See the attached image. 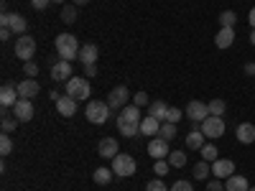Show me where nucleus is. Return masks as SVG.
Returning <instances> with one entry per match:
<instances>
[{"label": "nucleus", "mask_w": 255, "mask_h": 191, "mask_svg": "<svg viewBox=\"0 0 255 191\" xmlns=\"http://www.w3.org/2000/svg\"><path fill=\"white\" fill-rule=\"evenodd\" d=\"M79 49L82 46L77 44V36H72V33H59L56 36V51L64 61H74L79 56Z\"/></svg>", "instance_id": "f257e3e1"}, {"label": "nucleus", "mask_w": 255, "mask_h": 191, "mask_svg": "<svg viewBox=\"0 0 255 191\" xmlns=\"http://www.w3.org/2000/svg\"><path fill=\"white\" fill-rule=\"evenodd\" d=\"M84 117H87L92 125H105L108 117H110V104L100 102V99H92V102H87V107H84Z\"/></svg>", "instance_id": "f03ea898"}, {"label": "nucleus", "mask_w": 255, "mask_h": 191, "mask_svg": "<svg viewBox=\"0 0 255 191\" xmlns=\"http://www.w3.org/2000/svg\"><path fill=\"white\" fill-rule=\"evenodd\" d=\"M135 158L133 156H128V153H118L115 158H113V174L118 176V179H128V176H133L135 174Z\"/></svg>", "instance_id": "7ed1b4c3"}, {"label": "nucleus", "mask_w": 255, "mask_h": 191, "mask_svg": "<svg viewBox=\"0 0 255 191\" xmlns=\"http://www.w3.org/2000/svg\"><path fill=\"white\" fill-rule=\"evenodd\" d=\"M67 95L74 97L77 102L79 99H87L90 97V82H87V77H72L67 82Z\"/></svg>", "instance_id": "20e7f679"}, {"label": "nucleus", "mask_w": 255, "mask_h": 191, "mask_svg": "<svg viewBox=\"0 0 255 191\" xmlns=\"http://www.w3.org/2000/svg\"><path fill=\"white\" fill-rule=\"evenodd\" d=\"M199 130L204 133V138H222L225 135V120L222 117H217V115H209L202 125H199Z\"/></svg>", "instance_id": "39448f33"}, {"label": "nucleus", "mask_w": 255, "mask_h": 191, "mask_svg": "<svg viewBox=\"0 0 255 191\" xmlns=\"http://www.w3.org/2000/svg\"><path fill=\"white\" fill-rule=\"evenodd\" d=\"M15 56L23 61H31L36 56V38L33 36H18L15 38Z\"/></svg>", "instance_id": "423d86ee"}, {"label": "nucleus", "mask_w": 255, "mask_h": 191, "mask_svg": "<svg viewBox=\"0 0 255 191\" xmlns=\"http://www.w3.org/2000/svg\"><path fill=\"white\" fill-rule=\"evenodd\" d=\"M186 117L191 120V122H204L207 117H209V104L207 102H199V99H191L189 104H186Z\"/></svg>", "instance_id": "0eeeda50"}, {"label": "nucleus", "mask_w": 255, "mask_h": 191, "mask_svg": "<svg viewBox=\"0 0 255 191\" xmlns=\"http://www.w3.org/2000/svg\"><path fill=\"white\" fill-rule=\"evenodd\" d=\"M128 99H130V92H128V87L125 84H120V87H115L110 95H108V104H110V110H123L125 104H128Z\"/></svg>", "instance_id": "6e6552de"}, {"label": "nucleus", "mask_w": 255, "mask_h": 191, "mask_svg": "<svg viewBox=\"0 0 255 191\" xmlns=\"http://www.w3.org/2000/svg\"><path fill=\"white\" fill-rule=\"evenodd\" d=\"M232 174H235V163H232L230 158L212 161V176H215V179H230Z\"/></svg>", "instance_id": "1a4fd4ad"}, {"label": "nucleus", "mask_w": 255, "mask_h": 191, "mask_svg": "<svg viewBox=\"0 0 255 191\" xmlns=\"http://www.w3.org/2000/svg\"><path fill=\"white\" fill-rule=\"evenodd\" d=\"M168 140H163V138H153L151 143H148V156L151 158H156V161H161V158H168Z\"/></svg>", "instance_id": "9d476101"}, {"label": "nucleus", "mask_w": 255, "mask_h": 191, "mask_svg": "<svg viewBox=\"0 0 255 191\" xmlns=\"http://www.w3.org/2000/svg\"><path fill=\"white\" fill-rule=\"evenodd\" d=\"M51 79L54 82H69L72 79V61H56L51 67Z\"/></svg>", "instance_id": "9b49d317"}, {"label": "nucleus", "mask_w": 255, "mask_h": 191, "mask_svg": "<svg viewBox=\"0 0 255 191\" xmlns=\"http://www.w3.org/2000/svg\"><path fill=\"white\" fill-rule=\"evenodd\" d=\"M56 110H59L61 117H72V115L77 112V99L69 97V95H61V97L56 99Z\"/></svg>", "instance_id": "f8f14e48"}, {"label": "nucleus", "mask_w": 255, "mask_h": 191, "mask_svg": "<svg viewBox=\"0 0 255 191\" xmlns=\"http://www.w3.org/2000/svg\"><path fill=\"white\" fill-rule=\"evenodd\" d=\"M97 153L100 158H115L120 151H118V140L115 138H102L100 145H97Z\"/></svg>", "instance_id": "ddd939ff"}, {"label": "nucleus", "mask_w": 255, "mask_h": 191, "mask_svg": "<svg viewBox=\"0 0 255 191\" xmlns=\"http://www.w3.org/2000/svg\"><path fill=\"white\" fill-rule=\"evenodd\" d=\"M15 117L20 120V122H28L31 117H33V104H31V99H20L18 97V102H15Z\"/></svg>", "instance_id": "4468645a"}, {"label": "nucleus", "mask_w": 255, "mask_h": 191, "mask_svg": "<svg viewBox=\"0 0 255 191\" xmlns=\"http://www.w3.org/2000/svg\"><path fill=\"white\" fill-rule=\"evenodd\" d=\"M38 82L36 79H23V82H20L18 84V97L20 99H31V97H36L38 95Z\"/></svg>", "instance_id": "2eb2a0df"}, {"label": "nucleus", "mask_w": 255, "mask_h": 191, "mask_svg": "<svg viewBox=\"0 0 255 191\" xmlns=\"http://www.w3.org/2000/svg\"><path fill=\"white\" fill-rule=\"evenodd\" d=\"M235 44V28H220L215 36V46L217 49H230Z\"/></svg>", "instance_id": "dca6fc26"}, {"label": "nucleus", "mask_w": 255, "mask_h": 191, "mask_svg": "<svg viewBox=\"0 0 255 191\" xmlns=\"http://www.w3.org/2000/svg\"><path fill=\"white\" fill-rule=\"evenodd\" d=\"M97 56H100V49H97L95 44H84V46L79 49L77 61H82V67H84V64H97Z\"/></svg>", "instance_id": "f3484780"}, {"label": "nucleus", "mask_w": 255, "mask_h": 191, "mask_svg": "<svg viewBox=\"0 0 255 191\" xmlns=\"http://www.w3.org/2000/svg\"><path fill=\"white\" fill-rule=\"evenodd\" d=\"M158 130H161V120H156V117H151V115H145V117L140 120V133H143V135L156 138Z\"/></svg>", "instance_id": "a211bd4d"}, {"label": "nucleus", "mask_w": 255, "mask_h": 191, "mask_svg": "<svg viewBox=\"0 0 255 191\" xmlns=\"http://www.w3.org/2000/svg\"><path fill=\"white\" fill-rule=\"evenodd\" d=\"M235 135H238V140H240L243 145L255 143V125H253V122H243V125H238Z\"/></svg>", "instance_id": "6ab92c4d"}, {"label": "nucleus", "mask_w": 255, "mask_h": 191, "mask_svg": "<svg viewBox=\"0 0 255 191\" xmlns=\"http://www.w3.org/2000/svg\"><path fill=\"white\" fill-rule=\"evenodd\" d=\"M225 191H250V184L245 176L232 174L230 179H225Z\"/></svg>", "instance_id": "aec40b11"}, {"label": "nucleus", "mask_w": 255, "mask_h": 191, "mask_svg": "<svg viewBox=\"0 0 255 191\" xmlns=\"http://www.w3.org/2000/svg\"><path fill=\"white\" fill-rule=\"evenodd\" d=\"M18 97V87H10V84H5L3 90H0V104H3V110H8V107H15V99Z\"/></svg>", "instance_id": "412c9836"}, {"label": "nucleus", "mask_w": 255, "mask_h": 191, "mask_svg": "<svg viewBox=\"0 0 255 191\" xmlns=\"http://www.w3.org/2000/svg\"><path fill=\"white\" fill-rule=\"evenodd\" d=\"M118 120H123V122H140L143 117H140V107L138 104H125V107L120 110V115H118Z\"/></svg>", "instance_id": "4be33fe9"}, {"label": "nucleus", "mask_w": 255, "mask_h": 191, "mask_svg": "<svg viewBox=\"0 0 255 191\" xmlns=\"http://www.w3.org/2000/svg\"><path fill=\"white\" fill-rule=\"evenodd\" d=\"M15 36H23L26 33V28H28V20L23 18V15H20V13H13L10 15V26H8Z\"/></svg>", "instance_id": "5701e85b"}, {"label": "nucleus", "mask_w": 255, "mask_h": 191, "mask_svg": "<svg viewBox=\"0 0 255 191\" xmlns=\"http://www.w3.org/2000/svg\"><path fill=\"white\" fill-rule=\"evenodd\" d=\"M166 112H168V104L163 99H156V102L148 104V115L156 117V120H166Z\"/></svg>", "instance_id": "b1692460"}, {"label": "nucleus", "mask_w": 255, "mask_h": 191, "mask_svg": "<svg viewBox=\"0 0 255 191\" xmlns=\"http://www.w3.org/2000/svg\"><path fill=\"white\" fill-rule=\"evenodd\" d=\"M118 130H120L123 138H135L140 133V122H123V120H118Z\"/></svg>", "instance_id": "393cba45"}, {"label": "nucleus", "mask_w": 255, "mask_h": 191, "mask_svg": "<svg viewBox=\"0 0 255 191\" xmlns=\"http://www.w3.org/2000/svg\"><path fill=\"white\" fill-rule=\"evenodd\" d=\"M204 133L202 130H191L186 135V148H191V151H202V145H204Z\"/></svg>", "instance_id": "a878e982"}, {"label": "nucleus", "mask_w": 255, "mask_h": 191, "mask_svg": "<svg viewBox=\"0 0 255 191\" xmlns=\"http://www.w3.org/2000/svg\"><path fill=\"white\" fill-rule=\"evenodd\" d=\"M235 23H238L235 10H222L220 13V28H235Z\"/></svg>", "instance_id": "bb28decb"}, {"label": "nucleus", "mask_w": 255, "mask_h": 191, "mask_svg": "<svg viewBox=\"0 0 255 191\" xmlns=\"http://www.w3.org/2000/svg\"><path fill=\"white\" fill-rule=\"evenodd\" d=\"M113 168H97V171H95V181L100 184V186H108L110 181H113Z\"/></svg>", "instance_id": "cd10ccee"}, {"label": "nucleus", "mask_w": 255, "mask_h": 191, "mask_svg": "<svg viewBox=\"0 0 255 191\" xmlns=\"http://www.w3.org/2000/svg\"><path fill=\"white\" fill-rule=\"evenodd\" d=\"M18 122H20V120H18V117H10L8 112L0 115V127H3V133H13Z\"/></svg>", "instance_id": "c85d7f7f"}, {"label": "nucleus", "mask_w": 255, "mask_h": 191, "mask_svg": "<svg viewBox=\"0 0 255 191\" xmlns=\"http://www.w3.org/2000/svg\"><path fill=\"white\" fill-rule=\"evenodd\" d=\"M209 104V115H217V117H222L225 115V110H227V104H225V99H212V102H207Z\"/></svg>", "instance_id": "c756f323"}, {"label": "nucleus", "mask_w": 255, "mask_h": 191, "mask_svg": "<svg viewBox=\"0 0 255 191\" xmlns=\"http://www.w3.org/2000/svg\"><path fill=\"white\" fill-rule=\"evenodd\" d=\"M158 138H163V140H174V138H176V125H174V122H163V125H161V130H158Z\"/></svg>", "instance_id": "7c9ffc66"}, {"label": "nucleus", "mask_w": 255, "mask_h": 191, "mask_svg": "<svg viewBox=\"0 0 255 191\" xmlns=\"http://www.w3.org/2000/svg\"><path fill=\"white\" fill-rule=\"evenodd\" d=\"M212 174V166H209V161H199L197 166H194V179H207Z\"/></svg>", "instance_id": "2f4dec72"}, {"label": "nucleus", "mask_w": 255, "mask_h": 191, "mask_svg": "<svg viewBox=\"0 0 255 191\" xmlns=\"http://www.w3.org/2000/svg\"><path fill=\"white\" fill-rule=\"evenodd\" d=\"M168 163H171L174 168H184V166H186V153H181V151L168 153Z\"/></svg>", "instance_id": "473e14b6"}, {"label": "nucleus", "mask_w": 255, "mask_h": 191, "mask_svg": "<svg viewBox=\"0 0 255 191\" xmlns=\"http://www.w3.org/2000/svg\"><path fill=\"white\" fill-rule=\"evenodd\" d=\"M199 153H202V161H217V148L212 143H204Z\"/></svg>", "instance_id": "72a5a7b5"}, {"label": "nucleus", "mask_w": 255, "mask_h": 191, "mask_svg": "<svg viewBox=\"0 0 255 191\" xmlns=\"http://www.w3.org/2000/svg\"><path fill=\"white\" fill-rule=\"evenodd\" d=\"M61 20L64 23H74L77 20V5H64L61 8Z\"/></svg>", "instance_id": "f704fd0d"}, {"label": "nucleus", "mask_w": 255, "mask_h": 191, "mask_svg": "<svg viewBox=\"0 0 255 191\" xmlns=\"http://www.w3.org/2000/svg\"><path fill=\"white\" fill-rule=\"evenodd\" d=\"M168 168H171V163H168L166 158H161V161H156V163H153V174L161 179V176H166V174H168Z\"/></svg>", "instance_id": "c9c22d12"}, {"label": "nucleus", "mask_w": 255, "mask_h": 191, "mask_svg": "<svg viewBox=\"0 0 255 191\" xmlns=\"http://www.w3.org/2000/svg\"><path fill=\"white\" fill-rule=\"evenodd\" d=\"M10 151H13V140L8 138V133H3V138H0V156H10Z\"/></svg>", "instance_id": "e433bc0d"}, {"label": "nucleus", "mask_w": 255, "mask_h": 191, "mask_svg": "<svg viewBox=\"0 0 255 191\" xmlns=\"http://www.w3.org/2000/svg\"><path fill=\"white\" fill-rule=\"evenodd\" d=\"M181 117H184V112H181L179 107H168V112H166V122H174V125H176Z\"/></svg>", "instance_id": "4c0bfd02"}, {"label": "nucleus", "mask_w": 255, "mask_h": 191, "mask_svg": "<svg viewBox=\"0 0 255 191\" xmlns=\"http://www.w3.org/2000/svg\"><path fill=\"white\" fill-rule=\"evenodd\" d=\"M23 74L26 77H38V64L36 61H26L23 64Z\"/></svg>", "instance_id": "58836bf2"}, {"label": "nucleus", "mask_w": 255, "mask_h": 191, "mask_svg": "<svg viewBox=\"0 0 255 191\" xmlns=\"http://www.w3.org/2000/svg\"><path fill=\"white\" fill-rule=\"evenodd\" d=\"M145 191H168V189H166V184H163L161 179H153V181H148Z\"/></svg>", "instance_id": "ea45409f"}, {"label": "nucleus", "mask_w": 255, "mask_h": 191, "mask_svg": "<svg viewBox=\"0 0 255 191\" xmlns=\"http://www.w3.org/2000/svg\"><path fill=\"white\" fill-rule=\"evenodd\" d=\"M133 104H138V107H145V104H151V99H148L145 92H138V95H133Z\"/></svg>", "instance_id": "a19ab883"}, {"label": "nucleus", "mask_w": 255, "mask_h": 191, "mask_svg": "<svg viewBox=\"0 0 255 191\" xmlns=\"http://www.w3.org/2000/svg\"><path fill=\"white\" fill-rule=\"evenodd\" d=\"M168 191H194V186H191L189 181H176L171 189H168Z\"/></svg>", "instance_id": "79ce46f5"}, {"label": "nucleus", "mask_w": 255, "mask_h": 191, "mask_svg": "<svg viewBox=\"0 0 255 191\" xmlns=\"http://www.w3.org/2000/svg\"><path fill=\"white\" fill-rule=\"evenodd\" d=\"M207 191H225V184H222L220 179H212V181L207 184Z\"/></svg>", "instance_id": "37998d69"}, {"label": "nucleus", "mask_w": 255, "mask_h": 191, "mask_svg": "<svg viewBox=\"0 0 255 191\" xmlns=\"http://www.w3.org/2000/svg\"><path fill=\"white\" fill-rule=\"evenodd\" d=\"M49 3H51V0H31V5H33L36 10H44V8H49Z\"/></svg>", "instance_id": "c03bdc74"}, {"label": "nucleus", "mask_w": 255, "mask_h": 191, "mask_svg": "<svg viewBox=\"0 0 255 191\" xmlns=\"http://www.w3.org/2000/svg\"><path fill=\"white\" fill-rule=\"evenodd\" d=\"M97 74V64H84V77H95Z\"/></svg>", "instance_id": "a18cd8bd"}, {"label": "nucleus", "mask_w": 255, "mask_h": 191, "mask_svg": "<svg viewBox=\"0 0 255 191\" xmlns=\"http://www.w3.org/2000/svg\"><path fill=\"white\" fill-rule=\"evenodd\" d=\"M10 15H13V13H3V15H0V26H3V28L10 26Z\"/></svg>", "instance_id": "49530a36"}, {"label": "nucleus", "mask_w": 255, "mask_h": 191, "mask_svg": "<svg viewBox=\"0 0 255 191\" xmlns=\"http://www.w3.org/2000/svg\"><path fill=\"white\" fill-rule=\"evenodd\" d=\"M10 36H13V31H10V28H0V41H8Z\"/></svg>", "instance_id": "de8ad7c7"}, {"label": "nucleus", "mask_w": 255, "mask_h": 191, "mask_svg": "<svg viewBox=\"0 0 255 191\" xmlns=\"http://www.w3.org/2000/svg\"><path fill=\"white\" fill-rule=\"evenodd\" d=\"M245 74L255 77V64H253V61H248V64H245Z\"/></svg>", "instance_id": "09e8293b"}, {"label": "nucleus", "mask_w": 255, "mask_h": 191, "mask_svg": "<svg viewBox=\"0 0 255 191\" xmlns=\"http://www.w3.org/2000/svg\"><path fill=\"white\" fill-rule=\"evenodd\" d=\"M248 20H250V26H253V28H255V8H253V10H250V15H248Z\"/></svg>", "instance_id": "8fccbe9b"}, {"label": "nucleus", "mask_w": 255, "mask_h": 191, "mask_svg": "<svg viewBox=\"0 0 255 191\" xmlns=\"http://www.w3.org/2000/svg\"><path fill=\"white\" fill-rule=\"evenodd\" d=\"M90 0H74V5H87Z\"/></svg>", "instance_id": "3c124183"}, {"label": "nucleus", "mask_w": 255, "mask_h": 191, "mask_svg": "<svg viewBox=\"0 0 255 191\" xmlns=\"http://www.w3.org/2000/svg\"><path fill=\"white\" fill-rule=\"evenodd\" d=\"M250 44L255 46V28H253V33H250Z\"/></svg>", "instance_id": "603ef678"}, {"label": "nucleus", "mask_w": 255, "mask_h": 191, "mask_svg": "<svg viewBox=\"0 0 255 191\" xmlns=\"http://www.w3.org/2000/svg\"><path fill=\"white\" fill-rule=\"evenodd\" d=\"M51 3H67V0H51Z\"/></svg>", "instance_id": "864d4df0"}, {"label": "nucleus", "mask_w": 255, "mask_h": 191, "mask_svg": "<svg viewBox=\"0 0 255 191\" xmlns=\"http://www.w3.org/2000/svg\"><path fill=\"white\" fill-rule=\"evenodd\" d=\"M250 191H255V186H250Z\"/></svg>", "instance_id": "5fc2aeb1"}]
</instances>
